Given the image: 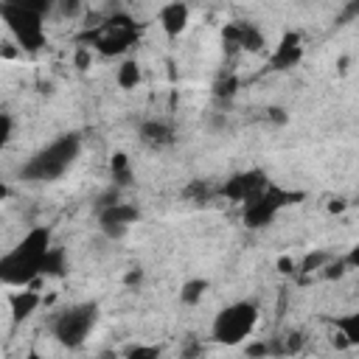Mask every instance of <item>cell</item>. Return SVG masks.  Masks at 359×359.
I'll list each match as a JSON object with an SVG mask.
<instances>
[{
    "mask_svg": "<svg viewBox=\"0 0 359 359\" xmlns=\"http://www.w3.org/2000/svg\"><path fill=\"white\" fill-rule=\"evenodd\" d=\"M8 303H11V314H14V320H25V317H31L34 309L39 306V297H36L34 292H14Z\"/></svg>",
    "mask_w": 359,
    "mask_h": 359,
    "instance_id": "5bb4252c",
    "label": "cell"
},
{
    "mask_svg": "<svg viewBox=\"0 0 359 359\" xmlns=\"http://www.w3.org/2000/svg\"><path fill=\"white\" fill-rule=\"evenodd\" d=\"M123 359H160V348L157 345H137Z\"/></svg>",
    "mask_w": 359,
    "mask_h": 359,
    "instance_id": "ffe728a7",
    "label": "cell"
},
{
    "mask_svg": "<svg viewBox=\"0 0 359 359\" xmlns=\"http://www.w3.org/2000/svg\"><path fill=\"white\" fill-rule=\"evenodd\" d=\"M205 289H208V280H202V278H194V280H188V283L182 286V292H180V300H182V303H196V300H202Z\"/></svg>",
    "mask_w": 359,
    "mask_h": 359,
    "instance_id": "e0dca14e",
    "label": "cell"
},
{
    "mask_svg": "<svg viewBox=\"0 0 359 359\" xmlns=\"http://www.w3.org/2000/svg\"><path fill=\"white\" fill-rule=\"evenodd\" d=\"M137 208L135 205H126V202H112V205H104L101 210V227L107 236L112 238H121L126 233V227L132 222H137Z\"/></svg>",
    "mask_w": 359,
    "mask_h": 359,
    "instance_id": "ba28073f",
    "label": "cell"
},
{
    "mask_svg": "<svg viewBox=\"0 0 359 359\" xmlns=\"http://www.w3.org/2000/svg\"><path fill=\"white\" fill-rule=\"evenodd\" d=\"M233 87H236V79H227V81H219L216 84V93L219 95H233Z\"/></svg>",
    "mask_w": 359,
    "mask_h": 359,
    "instance_id": "cb8c5ba5",
    "label": "cell"
},
{
    "mask_svg": "<svg viewBox=\"0 0 359 359\" xmlns=\"http://www.w3.org/2000/svg\"><path fill=\"white\" fill-rule=\"evenodd\" d=\"M266 188V180H264V171H244V174H236L233 180H227L224 185V196L236 199V202H250L255 194H261Z\"/></svg>",
    "mask_w": 359,
    "mask_h": 359,
    "instance_id": "9c48e42d",
    "label": "cell"
},
{
    "mask_svg": "<svg viewBox=\"0 0 359 359\" xmlns=\"http://www.w3.org/2000/svg\"><path fill=\"white\" fill-rule=\"evenodd\" d=\"M112 177L123 185V182H129V160H126V154H115L112 157Z\"/></svg>",
    "mask_w": 359,
    "mask_h": 359,
    "instance_id": "d6986e66",
    "label": "cell"
},
{
    "mask_svg": "<svg viewBox=\"0 0 359 359\" xmlns=\"http://www.w3.org/2000/svg\"><path fill=\"white\" fill-rule=\"evenodd\" d=\"M337 328H339V334H342V339L348 345H359V311L337 320Z\"/></svg>",
    "mask_w": 359,
    "mask_h": 359,
    "instance_id": "9a60e30c",
    "label": "cell"
},
{
    "mask_svg": "<svg viewBox=\"0 0 359 359\" xmlns=\"http://www.w3.org/2000/svg\"><path fill=\"white\" fill-rule=\"evenodd\" d=\"M160 22L168 36H177L188 22V6L185 3H168L160 8Z\"/></svg>",
    "mask_w": 359,
    "mask_h": 359,
    "instance_id": "7c38bea8",
    "label": "cell"
},
{
    "mask_svg": "<svg viewBox=\"0 0 359 359\" xmlns=\"http://www.w3.org/2000/svg\"><path fill=\"white\" fill-rule=\"evenodd\" d=\"M93 42L98 45L101 53L118 56V53H123L135 42V22L129 17H123V14L112 17V20H107V25L98 34H93Z\"/></svg>",
    "mask_w": 359,
    "mask_h": 359,
    "instance_id": "52a82bcc",
    "label": "cell"
},
{
    "mask_svg": "<svg viewBox=\"0 0 359 359\" xmlns=\"http://www.w3.org/2000/svg\"><path fill=\"white\" fill-rule=\"evenodd\" d=\"M79 149H81L79 135H62L53 143H48L42 151H36L22 165L20 177L28 180V182H50V180L62 177L73 165V160L79 157Z\"/></svg>",
    "mask_w": 359,
    "mask_h": 359,
    "instance_id": "7a4b0ae2",
    "label": "cell"
},
{
    "mask_svg": "<svg viewBox=\"0 0 359 359\" xmlns=\"http://www.w3.org/2000/svg\"><path fill=\"white\" fill-rule=\"evenodd\" d=\"M348 264H351V266H356V269H359V244H356V247H353V250H351V252H348Z\"/></svg>",
    "mask_w": 359,
    "mask_h": 359,
    "instance_id": "d4e9b609",
    "label": "cell"
},
{
    "mask_svg": "<svg viewBox=\"0 0 359 359\" xmlns=\"http://www.w3.org/2000/svg\"><path fill=\"white\" fill-rule=\"evenodd\" d=\"M50 230L48 227H34L25 233V238L8 250L0 258V278L8 286H25L36 275H42V264L50 252Z\"/></svg>",
    "mask_w": 359,
    "mask_h": 359,
    "instance_id": "6da1fadb",
    "label": "cell"
},
{
    "mask_svg": "<svg viewBox=\"0 0 359 359\" xmlns=\"http://www.w3.org/2000/svg\"><path fill=\"white\" fill-rule=\"evenodd\" d=\"M25 359H42V356H39V353H28Z\"/></svg>",
    "mask_w": 359,
    "mask_h": 359,
    "instance_id": "83f0119b",
    "label": "cell"
},
{
    "mask_svg": "<svg viewBox=\"0 0 359 359\" xmlns=\"http://www.w3.org/2000/svg\"><path fill=\"white\" fill-rule=\"evenodd\" d=\"M289 199L292 196L283 194L280 188H264L250 202H244V224L247 227H266Z\"/></svg>",
    "mask_w": 359,
    "mask_h": 359,
    "instance_id": "8992f818",
    "label": "cell"
},
{
    "mask_svg": "<svg viewBox=\"0 0 359 359\" xmlns=\"http://www.w3.org/2000/svg\"><path fill=\"white\" fill-rule=\"evenodd\" d=\"M300 56H303L300 36H297L294 31H289V34H283L278 50L272 53V67H275V70H289V67H294V65L300 62Z\"/></svg>",
    "mask_w": 359,
    "mask_h": 359,
    "instance_id": "30bf717a",
    "label": "cell"
},
{
    "mask_svg": "<svg viewBox=\"0 0 359 359\" xmlns=\"http://www.w3.org/2000/svg\"><path fill=\"white\" fill-rule=\"evenodd\" d=\"M325 261H328V255H325V252H317V255H309V258L303 261V269H306V272H311V269H320V266H323Z\"/></svg>",
    "mask_w": 359,
    "mask_h": 359,
    "instance_id": "7402d4cb",
    "label": "cell"
},
{
    "mask_svg": "<svg viewBox=\"0 0 359 359\" xmlns=\"http://www.w3.org/2000/svg\"><path fill=\"white\" fill-rule=\"evenodd\" d=\"M137 280H140V272H129L126 275V283H137Z\"/></svg>",
    "mask_w": 359,
    "mask_h": 359,
    "instance_id": "4316f807",
    "label": "cell"
},
{
    "mask_svg": "<svg viewBox=\"0 0 359 359\" xmlns=\"http://www.w3.org/2000/svg\"><path fill=\"white\" fill-rule=\"evenodd\" d=\"M137 81H140V67H137V62H123V65L118 67V84H121L123 90H132Z\"/></svg>",
    "mask_w": 359,
    "mask_h": 359,
    "instance_id": "2e32d148",
    "label": "cell"
},
{
    "mask_svg": "<svg viewBox=\"0 0 359 359\" xmlns=\"http://www.w3.org/2000/svg\"><path fill=\"white\" fill-rule=\"evenodd\" d=\"M258 323V309L250 300H238L224 306L213 320V339L222 345H238L244 337L252 334Z\"/></svg>",
    "mask_w": 359,
    "mask_h": 359,
    "instance_id": "277c9868",
    "label": "cell"
},
{
    "mask_svg": "<svg viewBox=\"0 0 359 359\" xmlns=\"http://www.w3.org/2000/svg\"><path fill=\"white\" fill-rule=\"evenodd\" d=\"M224 39L230 45H241L247 50H261V45H264L261 31L255 25H250V22H233V25H227L224 28Z\"/></svg>",
    "mask_w": 359,
    "mask_h": 359,
    "instance_id": "8fae6325",
    "label": "cell"
},
{
    "mask_svg": "<svg viewBox=\"0 0 359 359\" xmlns=\"http://www.w3.org/2000/svg\"><path fill=\"white\" fill-rule=\"evenodd\" d=\"M140 140L149 143V146H165V143L174 140V135H171V126L168 123H163V121H146L140 126Z\"/></svg>",
    "mask_w": 359,
    "mask_h": 359,
    "instance_id": "4fadbf2b",
    "label": "cell"
},
{
    "mask_svg": "<svg viewBox=\"0 0 359 359\" xmlns=\"http://www.w3.org/2000/svg\"><path fill=\"white\" fill-rule=\"evenodd\" d=\"M300 345H303V337H300V334H289L286 342L280 345V353H297Z\"/></svg>",
    "mask_w": 359,
    "mask_h": 359,
    "instance_id": "44dd1931",
    "label": "cell"
},
{
    "mask_svg": "<svg viewBox=\"0 0 359 359\" xmlns=\"http://www.w3.org/2000/svg\"><path fill=\"white\" fill-rule=\"evenodd\" d=\"M42 11H48V3H3L0 6V17L6 20L8 31L17 36V42L25 50H36L45 45Z\"/></svg>",
    "mask_w": 359,
    "mask_h": 359,
    "instance_id": "3957f363",
    "label": "cell"
},
{
    "mask_svg": "<svg viewBox=\"0 0 359 359\" xmlns=\"http://www.w3.org/2000/svg\"><path fill=\"white\" fill-rule=\"evenodd\" d=\"M65 272V252L59 247H53L42 264V275H62Z\"/></svg>",
    "mask_w": 359,
    "mask_h": 359,
    "instance_id": "ac0fdd59",
    "label": "cell"
},
{
    "mask_svg": "<svg viewBox=\"0 0 359 359\" xmlns=\"http://www.w3.org/2000/svg\"><path fill=\"white\" fill-rule=\"evenodd\" d=\"M87 62H90V53H87V50H79V53H76V65H79V67H87Z\"/></svg>",
    "mask_w": 359,
    "mask_h": 359,
    "instance_id": "484cf974",
    "label": "cell"
},
{
    "mask_svg": "<svg viewBox=\"0 0 359 359\" xmlns=\"http://www.w3.org/2000/svg\"><path fill=\"white\" fill-rule=\"evenodd\" d=\"M11 137V118H8V112H3V118H0V143H6Z\"/></svg>",
    "mask_w": 359,
    "mask_h": 359,
    "instance_id": "603a6c76",
    "label": "cell"
},
{
    "mask_svg": "<svg viewBox=\"0 0 359 359\" xmlns=\"http://www.w3.org/2000/svg\"><path fill=\"white\" fill-rule=\"evenodd\" d=\"M98 320V306L95 303H79V306H70L67 311H62L53 323V337L67 345V348H79L87 334L93 331Z\"/></svg>",
    "mask_w": 359,
    "mask_h": 359,
    "instance_id": "5b68a950",
    "label": "cell"
}]
</instances>
